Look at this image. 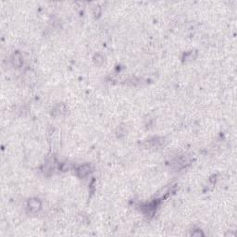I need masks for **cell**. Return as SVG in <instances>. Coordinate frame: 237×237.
<instances>
[{
    "label": "cell",
    "mask_w": 237,
    "mask_h": 237,
    "mask_svg": "<svg viewBox=\"0 0 237 237\" xmlns=\"http://www.w3.org/2000/svg\"><path fill=\"white\" fill-rule=\"evenodd\" d=\"M89 172H90V166H88V165H83V166H82L79 169V171H78V174H79L80 177L86 176Z\"/></svg>",
    "instance_id": "obj_2"
},
{
    "label": "cell",
    "mask_w": 237,
    "mask_h": 237,
    "mask_svg": "<svg viewBox=\"0 0 237 237\" xmlns=\"http://www.w3.org/2000/svg\"><path fill=\"white\" fill-rule=\"evenodd\" d=\"M28 207H29L31 211H32V212H36V211H38L41 208V202L38 199H31L28 202Z\"/></svg>",
    "instance_id": "obj_1"
},
{
    "label": "cell",
    "mask_w": 237,
    "mask_h": 237,
    "mask_svg": "<svg viewBox=\"0 0 237 237\" xmlns=\"http://www.w3.org/2000/svg\"><path fill=\"white\" fill-rule=\"evenodd\" d=\"M22 63V60H21V55L19 53H17L16 55H14V59H13V64L14 66H17L19 67L21 66V64Z\"/></svg>",
    "instance_id": "obj_3"
}]
</instances>
